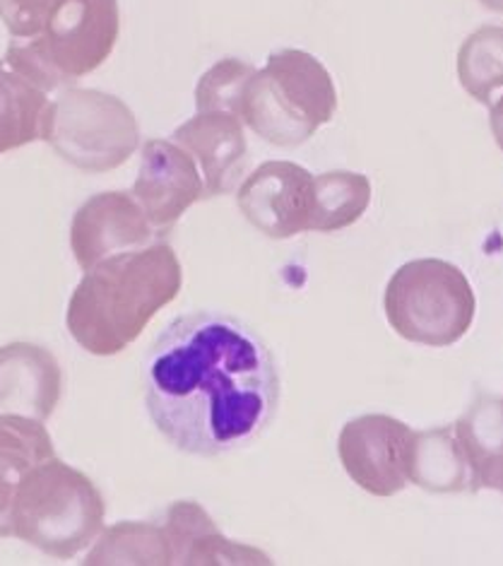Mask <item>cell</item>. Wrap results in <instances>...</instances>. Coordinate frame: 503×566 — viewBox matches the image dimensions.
Segmentation results:
<instances>
[{
    "instance_id": "1",
    "label": "cell",
    "mask_w": 503,
    "mask_h": 566,
    "mask_svg": "<svg viewBox=\"0 0 503 566\" xmlns=\"http://www.w3.org/2000/svg\"><path fill=\"white\" fill-rule=\"evenodd\" d=\"M145 406L159 434L190 455L249 447L273 422L280 374L247 323L196 312L171 321L145 359Z\"/></svg>"
},
{
    "instance_id": "2",
    "label": "cell",
    "mask_w": 503,
    "mask_h": 566,
    "mask_svg": "<svg viewBox=\"0 0 503 566\" xmlns=\"http://www.w3.org/2000/svg\"><path fill=\"white\" fill-rule=\"evenodd\" d=\"M181 285L179 255L165 241L108 255L85 271L67 302V333L90 355L124 353Z\"/></svg>"
},
{
    "instance_id": "3",
    "label": "cell",
    "mask_w": 503,
    "mask_h": 566,
    "mask_svg": "<svg viewBox=\"0 0 503 566\" xmlns=\"http://www.w3.org/2000/svg\"><path fill=\"white\" fill-rule=\"evenodd\" d=\"M337 90L328 69L306 51L270 53L243 90L239 118L258 138L275 147H298L331 124Z\"/></svg>"
},
{
    "instance_id": "4",
    "label": "cell",
    "mask_w": 503,
    "mask_h": 566,
    "mask_svg": "<svg viewBox=\"0 0 503 566\" xmlns=\"http://www.w3.org/2000/svg\"><path fill=\"white\" fill-rule=\"evenodd\" d=\"M104 496L85 473L59 455L34 465L12 504V537L53 559H73L104 528Z\"/></svg>"
},
{
    "instance_id": "5",
    "label": "cell",
    "mask_w": 503,
    "mask_h": 566,
    "mask_svg": "<svg viewBox=\"0 0 503 566\" xmlns=\"http://www.w3.org/2000/svg\"><path fill=\"white\" fill-rule=\"evenodd\" d=\"M118 32V0H56L42 32L12 39L6 61L44 92L65 90L102 69Z\"/></svg>"
},
{
    "instance_id": "6",
    "label": "cell",
    "mask_w": 503,
    "mask_h": 566,
    "mask_svg": "<svg viewBox=\"0 0 503 566\" xmlns=\"http://www.w3.org/2000/svg\"><path fill=\"white\" fill-rule=\"evenodd\" d=\"M386 318L400 338L427 347H448L465 335L478 300L465 273L441 259L400 265L386 287Z\"/></svg>"
},
{
    "instance_id": "7",
    "label": "cell",
    "mask_w": 503,
    "mask_h": 566,
    "mask_svg": "<svg viewBox=\"0 0 503 566\" xmlns=\"http://www.w3.org/2000/svg\"><path fill=\"white\" fill-rule=\"evenodd\" d=\"M44 140L67 165L104 174L126 165L140 145L138 118L116 94L65 87L51 102Z\"/></svg>"
},
{
    "instance_id": "8",
    "label": "cell",
    "mask_w": 503,
    "mask_h": 566,
    "mask_svg": "<svg viewBox=\"0 0 503 566\" xmlns=\"http://www.w3.org/2000/svg\"><path fill=\"white\" fill-rule=\"evenodd\" d=\"M415 431L390 415L349 420L337 439V455L347 475L364 492L392 496L410 482Z\"/></svg>"
},
{
    "instance_id": "9",
    "label": "cell",
    "mask_w": 503,
    "mask_h": 566,
    "mask_svg": "<svg viewBox=\"0 0 503 566\" xmlns=\"http://www.w3.org/2000/svg\"><path fill=\"white\" fill-rule=\"evenodd\" d=\"M237 203L261 234L292 239L311 227L314 174L294 161H265L241 181Z\"/></svg>"
},
{
    "instance_id": "10",
    "label": "cell",
    "mask_w": 503,
    "mask_h": 566,
    "mask_svg": "<svg viewBox=\"0 0 503 566\" xmlns=\"http://www.w3.org/2000/svg\"><path fill=\"white\" fill-rule=\"evenodd\" d=\"M130 193L161 239L190 206L206 198V181L196 159L179 143L155 138L143 145L138 179Z\"/></svg>"
},
{
    "instance_id": "11",
    "label": "cell",
    "mask_w": 503,
    "mask_h": 566,
    "mask_svg": "<svg viewBox=\"0 0 503 566\" xmlns=\"http://www.w3.org/2000/svg\"><path fill=\"white\" fill-rule=\"evenodd\" d=\"M159 239L130 191H104L87 198L71 222V249L77 265L90 271L108 255L143 249Z\"/></svg>"
},
{
    "instance_id": "12",
    "label": "cell",
    "mask_w": 503,
    "mask_h": 566,
    "mask_svg": "<svg viewBox=\"0 0 503 566\" xmlns=\"http://www.w3.org/2000/svg\"><path fill=\"white\" fill-rule=\"evenodd\" d=\"M171 138L196 159L206 181V198L231 193L247 174L249 143L243 120L234 114L198 112Z\"/></svg>"
},
{
    "instance_id": "13",
    "label": "cell",
    "mask_w": 503,
    "mask_h": 566,
    "mask_svg": "<svg viewBox=\"0 0 503 566\" xmlns=\"http://www.w3.org/2000/svg\"><path fill=\"white\" fill-rule=\"evenodd\" d=\"M63 371L46 347L10 343L0 347V415L46 422L59 408Z\"/></svg>"
},
{
    "instance_id": "14",
    "label": "cell",
    "mask_w": 503,
    "mask_h": 566,
    "mask_svg": "<svg viewBox=\"0 0 503 566\" xmlns=\"http://www.w3.org/2000/svg\"><path fill=\"white\" fill-rule=\"evenodd\" d=\"M174 552V564H270L253 547L227 541L196 502H176L161 523Z\"/></svg>"
},
{
    "instance_id": "15",
    "label": "cell",
    "mask_w": 503,
    "mask_h": 566,
    "mask_svg": "<svg viewBox=\"0 0 503 566\" xmlns=\"http://www.w3.org/2000/svg\"><path fill=\"white\" fill-rule=\"evenodd\" d=\"M56 455L44 422L22 415H0V537H12V504L22 478Z\"/></svg>"
},
{
    "instance_id": "16",
    "label": "cell",
    "mask_w": 503,
    "mask_h": 566,
    "mask_svg": "<svg viewBox=\"0 0 503 566\" xmlns=\"http://www.w3.org/2000/svg\"><path fill=\"white\" fill-rule=\"evenodd\" d=\"M478 490L503 494V398L480 396L453 427Z\"/></svg>"
},
{
    "instance_id": "17",
    "label": "cell",
    "mask_w": 503,
    "mask_h": 566,
    "mask_svg": "<svg viewBox=\"0 0 503 566\" xmlns=\"http://www.w3.org/2000/svg\"><path fill=\"white\" fill-rule=\"evenodd\" d=\"M49 92L0 59V155L44 140Z\"/></svg>"
},
{
    "instance_id": "18",
    "label": "cell",
    "mask_w": 503,
    "mask_h": 566,
    "mask_svg": "<svg viewBox=\"0 0 503 566\" xmlns=\"http://www.w3.org/2000/svg\"><path fill=\"white\" fill-rule=\"evenodd\" d=\"M410 482L437 494L474 492L468 455L451 427L415 431Z\"/></svg>"
},
{
    "instance_id": "19",
    "label": "cell",
    "mask_w": 503,
    "mask_h": 566,
    "mask_svg": "<svg viewBox=\"0 0 503 566\" xmlns=\"http://www.w3.org/2000/svg\"><path fill=\"white\" fill-rule=\"evenodd\" d=\"M371 203V181L359 171H325L314 177L308 232H339L361 220Z\"/></svg>"
},
{
    "instance_id": "20",
    "label": "cell",
    "mask_w": 503,
    "mask_h": 566,
    "mask_svg": "<svg viewBox=\"0 0 503 566\" xmlns=\"http://www.w3.org/2000/svg\"><path fill=\"white\" fill-rule=\"evenodd\" d=\"M458 77L472 99L486 106L494 102V92L503 87V27H480L462 42Z\"/></svg>"
},
{
    "instance_id": "21",
    "label": "cell",
    "mask_w": 503,
    "mask_h": 566,
    "mask_svg": "<svg viewBox=\"0 0 503 566\" xmlns=\"http://www.w3.org/2000/svg\"><path fill=\"white\" fill-rule=\"evenodd\" d=\"M85 564H174V552L161 525L124 521L102 535Z\"/></svg>"
},
{
    "instance_id": "22",
    "label": "cell",
    "mask_w": 503,
    "mask_h": 566,
    "mask_svg": "<svg viewBox=\"0 0 503 566\" xmlns=\"http://www.w3.org/2000/svg\"><path fill=\"white\" fill-rule=\"evenodd\" d=\"M255 69L241 59L217 61L208 73H202L196 87L198 112H229L239 116L243 90L253 77Z\"/></svg>"
},
{
    "instance_id": "23",
    "label": "cell",
    "mask_w": 503,
    "mask_h": 566,
    "mask_svg": "<svg viewBox=\"0 0 503 566\" xmlns=\"http://www.w3.org/2000/svg\"><path fill=\"white\" fill-rule=\"evenodd\" d=\"M53 6L56 0H0V20L12 39H32L42 32Z\"/></svg>"
},
{
    "instance_id": "24",
    "label": "cell",
    "mask_w": 503,
    "mask_h": 566,
    "mask_svg": "<svg viewBox=\"0 0 503 566\" xmlns=\"http://www.w3.org/2000/svg\"><path fill=\"white\" fill-rule=\"evenodd\" d=\"M489 124H492L496 145L503 150V97L496 104H492V116H489Z\"/></svg>"
},
{
    "instance_id": "25",
    "label": "cell",
    "mask_w": 503,
    "mask_h": 566,
    "mask_svg": "<svg viewBox=\"0 0 503 566\" xmlns=\"http://www.w3.org/2000/svg\"><path fill=\"white\" fill-rule=\"evenodd\" d=\"M480 3L486 6V8L496 10V12H503V0H480Z\"/></svg>"
}]
</instances>
